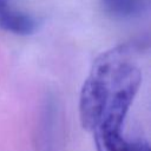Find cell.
Here are the masks:
<instances>
[{
  "instance_id": "3",
  "label": "cell",
  "mask_w": 151,
  "mask_h": 151,
  "mask_svg": "<svg viewBox=\"0 0 151 151\" xmlns=\"http://www.w3.org/2000/svg\"><path fill=\"white\" fill-rule=\"evenodd\" d=\"M0 27L14 34H31L35 28L34 20L15 9L12 6V0H0Z\"/></svg>"
},
{
  "instance_id": "2",
  "label": "cell",
  "mask_w": 151,
  "mask_h": 151,
  "mask_svg": "<svg viewBox=\"0 0 151 151\" xmlns=\"http://www.w3.org/2000/svg\"><path fill=\"white\" fill-rule=\"evenodd\" d=\"M107 96L109 87L105 80L98 74L91 72L81 87L79 98L80 123L86 131L92 132L97 126L101 117Z\"/></svg>"
},
{
  "instance_id": "1",
  "label": "cell",
  "mask_w": 151,
  "mask_h": 151,
  "mask_svg": "<svg viewBox=\"0 0 151 151\" xmlns=\"http://www.w3.org/2000/svg\"><path fill=\"white\" fill-rule=\"evenodd\" d=\"M136 52L134 45L125 44L104 52L93 63L91 72L109 87L101 117L92 131L97 151H126L123 124L142 84V72L133 63Z\"/></svg>"
},
{
  "instance_id": "5",
  "label": "cell",
  "mask_w": 151,
  "mask_h": 151,
  "mask_svg": "<svg viewBox=\"0 0 151 151\" xmlns=\"http://www.w3.org/2000/svg\"><path fill=\"white\" fill-rule=\"evenodd\" d=\"M126 151H150V145L145 140H134L127 142Z\"/></svg>"
},
{
  "instance_id": "4",
  "label": "cell",
  "mask_w": 151,
  "mask_h": 151,
  "mask_svg": "<svg viewBox=\"0 0 151 151\" xmlns=\"http://www.w3.org/2000/svg\"><path fill=\"white\" fill-rule=\"evenodd\" d=\"M105 8L119 18H129L142 9V0H103Z\"/></svg>"
}]
</instances>
